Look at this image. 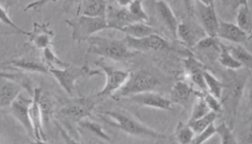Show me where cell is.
<instances>
[{
  "label": "cell",
  "mask_w": 252,
  "mask_h": 144,
  "mask_svg": "<svg viewBox=\"0 0 252 144\" xmlns=\"http://www.w3.org/2000/svg\"><path fill=\"white\" fill-rule=\"evenodd\" d=\"M237 27L242 31L246 32L248 35H252V16L251 7L248 1H239L237 2L236 14Z\"/></svg>",
  "instance_id": "24"
},
{
  "label": "cell",
  "mask_w": 252,
  "mask_h": 144,
  "mask_svg": "<svg viewBox=\"0 0 252 144\" xmlns=\"http://www.w3.org/2000/svg\"><path fill=\"white\" fill-rule=\"evenodd\" d=\"M105 20L107 22L109 29H115L117 31H120L124 27L133 23H136L126 7L119 6L116 3V6L109 5V4L107 5Z\"/></svg>",
  "instance_id": "14"
},
{
  "label": "cell",
  "mask_w": 252,
  "mask_h": 144,
  "mask_svg": "<svg viewBox=\"0 0 252 144\" xmlns=\"http://www.w3.org/2000/svg\"><path fill=\"white\" fill-rule=\"evenodd\" d=\"M203 75L206 86V92L220 100L224 88V83L216 78L208 70H205Z\"/></svg>",
  "instance_id": "26"
},
{
  "label": "cell",
  "mask_w": 252,
  "mask_h": 144,
  "mask_svg": "<svg viewBox=\"0 0 252 144\" xmlns=\"http://www.w3.org/2000/svg\"><path fill=\"white\" fill-rule=\"evenodd\" d=\"M218 42H217V37H211V36H205L200 40L194 48L199 49V50H207V49L213 48L216 46Z\"/></svg>",
  "instance_id": "39"
},
{
  "label": "cell",
  "mask_w": 252,
  "mask_h": 144,
  "mask_svg": "<svg viewBox=\"0 0 252 144\" xmlns=\"http://www.w3.org/2000/svg\"><path fill=\"white\" fill-rule=\"evenodd\" d=\"M216 134V126L215 123L211 124L209 127L204 130L198 134H195L194 140L191 144H204L208 140H210L213 136Z\"/></svg>",
  "instance_id": "35"
},
{
  "label": "cell",
  "mask_w": 252,
  "mask_h": 144,
  "mask_svg": "<svg viewBox=\"0 0 252 144\" xmlns=\"http://www.w3.org/2000/svg\"><path fill=\"white\" fill-rule=\"evenodd\" d=\"M247 76L246 74L232 75L230 80L224 83V88L220 102L221 106H225L226 108L232 116L236 115L237 107L241 100L244 86L246 85Z\"/></svg>",
  "instance_id": "6"
},
{
  "label": "cell",
  "mask_w": 252,
  "mask_h": 144,
  "mask_svg": "<svg viewBox=\"0 0 252 144\" xmlns=\"http://www.w3.org/2000/svg\"><path fill=\"white\" fill-rule=\"evenodd\" d=\"M95 65H97L100 70L105 75V86L102 90L96 93L95 97H106L115 95L125 85L131 73L126 70H118L114 67L108 66L101 60L96 61Z\"/></svg>",
  "instance_id": "7"
},
{
  "label": "cell",
  "mask_w": 252,
  "mask_h": 144,
  "mask_svg": "<svg viewBox=\"0 0 252 144\" xmlns=\"http://www.w3.org/2000/svg\"><path fill=\"white\" fill-rule=\"evenodd\" d=\"M66 24L71 28V36L74 42L81 43L88 42L95 33L105 29H109L105 18H92L77 16L72 19L66 20Z\"/></svg>",
  "instance_id": "4"
},
{
  "label": "cell",
  "mask_w": 252,
  "mask_h": 144,
  "mask_svg": "<svg viewBox=\"0 0 252 144\" xmlns=\"http://www.w3.org/2000/svg\"><path fill=\"white\" fill-rule=\"evenodd\" d=\"M104 120L111 126L119 129L126 134L132 136H145L155 139H166L164 134L158 133L157 131L148 127L136 121L135 119L127 116L126 115L116 111H102L100 113Z\"/></svg>",
  "instance_id": "2"
},
{
  "label": "cell",
  "mask_w": 252,
  "mask_h": 144,
  "mask_svg": "<svg viewBox=\"0 0 252 144\" xmlns=\"http://www.w3.org/2000/svg\"><path fill=\"white\" fill-rule=\"evenodd\" d=\"M159 85V80L155 76L145 70H138L130 73L125 85L112 97L116 100H121L142 93L155 92Z\"/></svg>",
  "instance_id": "3"
},
{
  "label": "cell",
  "mask_w": 252,
  "mask_h": 144,
  "mask_svg": "<svg viewBox=\"0 0 252 144\" xmlns=\"http://www.w3.org/2000/svg\"><path fill=\"white\" fill-rule=\"evenodd\" d=\"M194 91V88L184 80H178L171 89L169 100L173 105L177 104L181 107H187Z\"/></svg>",
  "instance_id": "22"
},
{
  "label": "cell",
  "mask_w": 252,
  "mask_h": 144,
  "mask_svg": "<svg viewBox=\"0 0 252 144\" xmlns=\"http://www.w3.org/2000/svg\"><path fill=\"white\" fill-rule=\"evenodd\" d=\"M216 37L223 39L230 43L238 45L247 44L251 40V36L243 32L233 23L219 20V27Z\"/></svg>",
  "instance_id": "15"
},
{
  "label": "cell",
  "mask_w": 252,
  "mask_h": 144,
  "mask_svg": "<svg viewBox=\"0 0 252 144\" xmlns=\"http://www.w3.org/2000/svg\"><path fill=\"white\" fill-rule=\"evenodd\" d=\"M194 94L196 96V100L194 102V107L192 108V112H191L189 122H193L194 120L203 117L208 113L211 112L209 107H207L205 99L203 97V93L194 91Z\"/></svg>",
  "instance_id": "30"
},
{
  "label": "cell",
  "mask_w": 252,
  "mask_h": 144,
  "mask_svg": "<svg viewBox=\"0 0 252 144\" xmlns=\"http://www.w3.org/2000/svg\"><path fill=\"white\" fill-rule=\"evenodd\" d=\"M95 105L94 97H81L67 103L60 109L59 114L71 121L80 123L91 115Z\"/></svg>",
  "instance_id": "9"
},
{
  "label": "cell",
  "mask_w": 252,
  "mask_h": 144,
  "mask_svg": "<svg viewBox=\"0 0 252 144\" xmlns=\"http://www.w3.org/2000/svg\"><path fill=\"white\" fill-rule=\"evenodd\" d=\"M88 43L90 44V54H95L114 61H126L138 54L126 46L124 39L117 40L112 38L93 36L90 38Z\"/></svg>",
  "instance_id": "1"
},
{
  "label": "cell",
  "mask_w": 252,
  "mask_h": 144,
  "mask_svg": "<svg viewBox=\"0 0 252 144\" xmlns=\"http://www.w3.org/2000/svg\"><path fill=\"white\" fill-rule=\"evenodd\" d=\"M23 86L15 80L0 76V108L11 107L22 94Z\"/></svg>",
  "instance_id": "18"
},
{
  "label": "cell",
  "mask_w": 252,
  "mask_h": 144,
  "mask_svg": "<svg viewBox=\"0 0 252 144\" xmlns=\"http://www.w3.org/2000/svg\"><path fill=\"white\" fill-rule=\"evenodd\" d=\"M124 41L128 48L137 54L146 52H158L169 49L168 42L158 33L139 39L126 36Z\"/></svg>",
  "instance_id": "10"
},
{
  "label": "cell",
  "mask_w": 252,
  "mask_h": 144,
  "mask_svg": "<svg viewBox=\"0 0 252 144\" xmlns=\"http://www.w3.org/2000/svg\"><path fill=\"white\" fill-rule=\"evenodd\" d=\"M218 116H219V115H217L216 113H208L203 117L194 120L193 122H189V126L194 131V134H198L207 127H209L211 124L215 123V121L218 118Z\"/></svg>",
  "instance_id": "33"
},
{
  "label": "cell",
  "mask_w": 252,
  "mask_h": 144,
  "mask_svg": "<svg viewBox=\"0 0 252 144\" xmlns=\"http://www.w3.org/2000/svg\"><path fill=\"white\" fill-rule=\"evenodd\" d=\"M5 64L15 67L24 71H27V72L49 74V69L47 66L42 62V60H37L32 58L13 59L6 62Z\"/></svg>",
  "instance_id": "23"
},
{
  "label": "cell",
  "mask_w": 252,
  "mask_h": 144,
  "mask_svg": "<svg viewBox=\"0 0 252 144\" xmlns=\"http://www.w3.org/2000/svg\"><path fill=\"white\" fill-rule=\"evenodd\" d=\"M126 8L136 23H146L150 20L142 1H130Z\"/></svg>",
  "instance_id": "32"
},
{
  "label": "cell",
  "mask_w": 252,
  "mask_h": 144,
  "mask_svg": "<svg viewBox=\"0 0 252 144\" xmlns=\"http://www.w3.org/2000/svg\"><path fill=\"white\" fill-rule=\"evenodd\" d=\"M203 97L205 99L207 107H209L211 112L216 113V114L220 115V114L222 113V110H223L220 100L217 99L215 96H212L207 92L203 93Z\"/></svg>",
  "instance_id": "37"
},
{
  "label": "cell",
  "mask_w": 252,
  "mask_h": 144,
  "mask_svg": "<svg viewBox=\"0 0 252 144\" xmlns=\"http://www.w3.org/2000/svg\"><path fill=\"white\" fill-rule=\"evenodd\" d=\"M42 94V89L41 87H37L33 91L32 95L31 106L29 108V116L33 132V138L39 141H46V136L43 130L44 120L41 105Z\"/></svg>",
  "instance_id": "11"
},
{
  "label": "cell",
  "mask_w": 252,
  "mask_h": 144,
  "mask_svg": "<svg viewBox=\"0 0 252 144\" xmlns=\"http://www.w3.org/2000/svg\"><path fill=\"white\" fill-rule=\"evenodd\" d=\"M55 125H56V127L58 128L59 132H60V134L62 135V137H63V141H64L65 144H79L76 140L73 139V138L64 130L63 126H62L60 123H58L57 121H55Z\"/></svg>",
  "instance_id": "40"
},
{
  "label": "cell",
  "mask_w": 252,
  "mask_h": 144,
  "mask_svg": "<svg viewBox=\"0 0 252 144\" xmlns=\"http://www.w3.org/2000/svg\"><path fill=\"white\" fill-rule=\"evenodd\" d=\"M54 33L49 28V24L34 23L32 29L28 32L27 37L29 42L37 49L43 51L48 47H52V42Z\"/></svg>",
  "instance_id": "16"
},
{
  "label": "cell",
  "mask_w": 252,
  "mask_h": 144,
  "mask_svg": "<svg viewBox=\"0 0 252 144\" xmlns=\"http://www.w3.org/2000/svg\"><path fill=\"white\" fill-rule=\"evenodd\" d=\"M120 32H124L126 34V36L135 39L146 37L157 33L155 29L147 25L146 23H133L131 25L124 27L120 30Z\"/></svg>",
  "instance_id": "25"
},
{
  "label": "cell",
  "mask_w": 252,
  "mask_h": 144,
  "mask_svg": "<svg viewBox=\"0 0 252 144\" xmlns=\"http://www.w3.org/2000/svg\"><path fill=\"white\" fill-rule=\"evenodd\" d=\"M108 2L103 0H85L79 2L78 16L105 18Z\"/></svg>",
  "instance_id": "21"
},
{
  "label": "cell",
  "mask_w": 252,
  "mask_h": 144,
  "mask_svg": "<svg viewBox=\"0 0 252 144\" xmlns=\"http://www.w3.org/2000/svg\"><path fill=\"white\" fill-rule=\"evenodd\" d=\"M0 23H2V24H4L5 26L13 28L14 30H16V32L22 33L24 35H27V34H28V32L23 30L20 27L16 26L15 22H13V20L11 19L10 16L8 15L6 9L1 5H0Z\"/></svg>",
  "instance_id": "36"
},
{
  "label": "cell",
  "mask_w": 252,
  "mask_h": 144,
  "mask_svg": "<svg viewBox=\"0 0 252 144\" xmlns=\"http://www.w3.org/2000/svg\"><path fill=\"white\" fill-rule=\"evenodd\" d=\"M31 103L32 98L30 99L20 94L11 105L10 109L14 117L21 123L22 126L27 131L28 135L33 137V132L29 116V108L31 106Z\"/></svg>",
  "instance_id": "13"
},
{
  "label": "cell",
  "mask_w": 252,
  "mask_h": 144,
  "mask_svg": "<svg viewBox=\"0 0 252 144\" xmlns=\"http://www.w3.org/2000/svg\"><path fill=\"white\" fill-rule=\"evenodd\" d=\"M228 50L231 54V56L236 59L242 67H245L249 70L252 69V56L249 51L243 48L241 45L228 47Z\"/></svg>",
  "instance_id": "29"
},
{
  "label": "cell",
  "mask_w": 252,
  "mask_h": 144,
  "mask_svg": "<svg viewBox=\"0 0 252 144\" xmlns=\"http://www.w3.org/2000/svg\"><path fill=\"white\" fill-rule=\"evenodd\" d=\"M194 12L205 34L211 37H216L219 18L216 13L215 2L213 1H195Z\"/></svg>",
  "instance_id": "8"
},
{
  "label": "cell",
  "mask_w": 252,
  "mask_h": 144,
  "mask_svg": "<svg viewBox=\"0 0 252 144\" xmlns=\"http://www.w3.org/2000/svg\"><path fill=\"white\" fill-rule=\"evenodd\" d=\"M216 134L220 137V144H238L231 129L225 123H220L216 127Z\"/></svg>",
  "instance_id": "34"
},
{
  "label": "cell",
  "mask_w": 252,
  "mask_h": 144,
  "mask_svg": "<svg viewBox=\"0 0 252 144\" xmlns=\"http://www.w3.org/2000/svg\"><path fill=\"white\" fill-rule=\"evenodd\" d=\"M206 36L202 27H197L189 21L179 23L177 38L189 47H194L202 38Z\"/></svg>",
  "instance_id": "19"
},
{
  "label": "cell",
  "mask_w": 252,
  "mask_h": 144,
  "mask_svg": "<svg viewBox=\"0 0 252 144\" xmlns=\"http://www.w3.org/2000/svg\"><path fill=\"white\" fill-rule=\"evenodd\" d=\"M154 7L160 21L162 22L165 27H167L168 32L173 35L174 38H177V30L179 23L171 6L168 2L156 1L154 2Z\"/></svg>",
  "instance_id": "20"
},
{
  "label": "cell",
  "mask_w": 252,
  "mask_h": 144,
  "mask_svg": "<svg viewBox=\"0 0 252 144\" xmlns=\"http://www.w3.org/2000/svg\"><path fill=\"white\" fill-rule=\"evenodd\" d=\"M6 68H8V66L5 64H0V76H2L3 73H4V70L6 69Z\"/></svg>",
  "instance_id": "41"
},
{
  "label": "cell",
  "mask_w": 252,
  "mask_h": 144,
  "mask_svg": "<svg viewBox=\"0 0 252 144\" xmlns=\"http://www.w3.org/2000/svg\"><path fill=\"white\" fill-rule=\"evenodd\" d=\"M125 100L131 102L142 107H151L154 109L171 111L173 109V104L169 99L158 94L156 92H147L135 96L127 97Z\"/></svg>",
  "instance_id": "12"
},
{
  "label": "cell",
  "mask_w": 252,
  "mask_h": 144,
  "mask_svg": "<svg viewBox=\"0 0 252 144\" xmlns=\"http://www.w3.org/2000/svg\"><path fill=\"white\" fill-rule=\"evenodd\" d=\"M42 62L47 66L48 69H60L63 70L70 65L63 61L57 57L52 47H48L42 51Z\"/></svg>",
  "instance_id": "28"
},
{
  "label": "cell",
  "mask_w": 252,
  "mask_h": 144,
  "mask_svg": "<svg viewBox=\"0 0 252 144\" xmlns=\"http://www.w3.org/2000/svg\"><path fill=\"white\" fill-rule=\"evenodd\" d=\"M79 124H80L81 127L86 128L87 130H90V132L94 133V134H96L97 136H99L101 138L106 140V141H110L109 136L105 134V132H104V130L100 126L99 124L92 123V122H90V121H85V120L81 121V122L79 123Z\"/></svg>",
  "instance_id": "38"
},
{
  "label": "cell",
  "mask_w": 252,
  "mask_h": 144,
  "mask_svg": "<svg viewBox=\"0 0 252 144\" xmlns=\"http://www.w3.org/2000/svg\"><path fill=\"white\" fill-rule=\"evenodd\" d=\"M49 74L52 75L60 86L68 95H72L75 84L78 80L85 76H94L100 74L99 70H92L88 66L82 67H68L66 69H50Z\"/></svg>",
  "instance_id": "5"
},
{
  "label": "cell",
  "mask_w": 252,
  "mask_h": 144,
  "mask_svg": "<svg viewBox=\"0 0 252 144\" xmlns=\"http://www.w3.org/2000/svg\"><path fill=\"white\" fill-rule=\"evenodd\" d=\"M31 144H49L46 143V141H39V140H34L32 142Z\"/></svg>",
  "instance_id": "42"
},
{
  "label": "cell",
  "mask_w": 252,
  "mask_h": 144,
  "mask_svg": "<svg viewBox=\"0 0 252 144\" xmlns=\"http://www.w3.org/2000/svg\"><path fill=\"white\" fill-rule=\"evenodd\" d=\"M175 136L179 144H191L194 140L195 134L189 123L179 122L175 129Z\"/></svg>",
  "instance_id": "31"
},
{
  "label": "cell",
  "mask_w": 252,
  "mask_h": 144,
  "mask_svg": "<svg viewBox=\"0 0 252 144\" xmlns=\"http://www.w3.org/2000/svg\"><path fill=\"white\" fill-rule=\"evenodd\" d=\"M218 61L220 62L221 66H223L227 70L231 71H236V70H241L242 68V65L231 56L228 47L222 43H219Z\"/></svg>",
  "instance_id": "27"
},
{
  "label": "cell",
  "mask_w": 252,
  "mask_h": 144,
  "mask_svg": "<svg viewBox=\"0 0 252 144\" xmlns=\"http://www.w3.org/2000/svg\"><path fill=\"white\" fill-rule=\"evenodd\" d=\"M185 70L187 72V77L195 86L200 89V92L206 93L205 80H204V71L207 70L205 65L201 63L198 59L193 56H189L183 60Z\"/></svg>",
  "instance_id": "17"
}]
</instances>
